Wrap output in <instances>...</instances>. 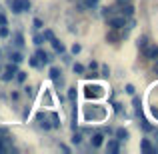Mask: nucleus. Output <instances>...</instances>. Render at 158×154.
I'll list each match as a JSON object with an SVG mask.
<instances>
[{
	"label": "nucleus",
	"mask_w": 158,
	"mask_h": 154,
	"mask_svg": "<svg viewBox=\"0 0 158 154\" xmlns=\"http://www.w3.org/2000/svg\"><path fill=\"white\" fill-rule=\"evenodd\" d=\"M16 72H18V68H16V64H14V62H12V64L8 66L6 70H4V74H2V80H6V82H8V80H12Z\"/></svg>",
	"instance_id": "2"
},
{
	"label": "nucleus",
	"mask_w": 158,
	"mask_h": 154,
	"mask_svg": "<svg viewBox=\"0 0 158 154\" xmlns=\"http://www.w3.org/2000/svg\"><path fill=\"white\" fill-rule=\"evenodd\" d=\"M42 40H44V38H42V36H34V42H36V44H38V46H40V44H42Z\"/></svg>",
	"instance_id": "28"
},
{
	"label": "nucleus",
	"mask_w": 158,
	"mask_h": 154,
	"mask_svg": "<svg viewBox=\"0 0 158 154\" xmlns=\"http://www.w3.org/2000/svg\"><path fill=\"white\" fill-rule=\"evenodd\" d=\"M140 146H142L144 152H158V148H154L150 142H148V140H142V142H140Z\"/></svg>",
	"instance_id": "6"
},
{
	"label": "nucleus",
	"mask_w": 158,
	"mask_h": 154,
	"mask_svg": "<svg viewBox=\"0 0 158 154\" xmlns=\"http://www.w3.org/2000/svg\"><path fill=\"white\" fill-rule=\"evenodd\" d=\"M40 64V62H38V58H36V56H32L30 58V66H38Z\"/></svg>",
	"instance_id": "26"
},
{
	"label": "nucleus",
	"mask_w": 158,
	"mask_h": 154,
	"mask_svg": "<svg viewBox=\"0 0 158 154\" xmlns=\"http://www.w3.org/2000/svg\"><path fill=\"white\" fill-rule=\"evenodd\" d=\"M50 120H52V124H50L52 128L60 126V122H58V114H56V112H50Z\"/></svg>",
	"instance_id": "11"
},
{
	"label": "nucleus",
	"mask_w": 158,
	"mask_h": 154,
	"mask_svg": "<svg viewBox=\"0 0 158 154\" xmlns=\"http://www.w3.org/2000/svg\"><path fill=\"white\" fill-rule=\"evenodd\" d=\"M118 6H126V4H132V0H116Z\"/></svg>",
	"instance_id": "23"
},
{
	"label": "nucleus",
	"mask_w": 158,
	"mask_h": 154,
	"mask_svg": "<svg viewBox=\"0 0 158 154\" xmlns=\"http://www.w3.org/2000/svg\"><path fill=\"white\" fill-rule=\"evenodd\" d=\"M84 2H86V6H88V8H94L98 4V0H84Z\"/></svg>",
	"instance_id": "21"
},
{
	"label": "nucleus",
	"mask_w": 158,
	"mask_h": 154,
	"mask_svg": "<svg viewBox=\"0 0 158 154\" xmlns=\"http://www.w3.org/2000/svg\"><path fill=\"white\" fill-rule=\"evenodd\" d=\"M14 78H16L18 82H24V80H26V72H16Z\"/></svg>",
	"instance_id": "14"
},
{
	"label": "nucleus",
	"mask_w": 158,
	"mask_h": 154,
	"mask_svg": "<svg viewBox=\"0 0 158 154\" xmlns=\"http://www.w3.org/2000/svg\"><path fill=\"white\" fill-rule=\"evenodd\" d=\"M50 42H52V46H54V50H56V52H64V46H62V42H60V40L52 38Z\"/></svg>",
	"instance_id": "7"
},
{
	"label": "nucleus",
	"mask_w": 158,
	"mask_h": 154,
	"mask_svg": "<svg viewBox=\"0 0 158 154\" xmlns=\"http://www.w3.org/2000/svg\"><path fill=\"white\" fill-rule=\"evenodd\" d=\"M108 24H110V26L114 28V30H118V28L126 26V16H114V18L108 20Z\"/></svg>",
	"instance_id": "1"
},
{
	"label": "nucleus",
	"mask_w": 158,
	"mask_h": 154,
	"mask_svg": "<svg viewBox=\"0 0 158 154\" xmlns=\"http://www.w3.org/2000/svg\"><path fill=\"white\" fill-rule=\"evenodd\" d=\"M116 136H118V140H126V138H128V130L118 128V130H116Z\"/></svg>",
	"instance_id": "9"
},
{
	"label": "nucleus",
	"mask_w": 158,
	"mask_h": 154,
	"mask_svg": "<svg viewBox=\"0 0 158 154\" xmlns=\"http://www.w3.org/2000/svg\"><path fill=\"white\" fill-rule=\"evenodd\" d=\"M38 122H40V126H42V128H46V130H48V128H52L50 124L46 122V116H44V114H38Z\"/></svg>",
	"instance_id": "8"
},
{
	"label": "nucleus",
	"mask_w": 158,
	"mask_h": 154,
	"mask_svg": "<svg viewBox=\"0 0 158 154\" xmlns=\"http://www.w3.org/2000/svg\"><path fill=\"white\" fill-rule=\"evenodd\" d=\"M74 72L82 74V72H84V66H82V64H74Z\"/></svg>",
	"instance_id": "20"
},
{
	"label": "nucleus",
	"mask_w": 158,
	"mask_h": 154,
	"mask_svg": "<svg viewBox=\"0 0 158 154\" xmlns=\"http://www.w3.org/2000/svg\"><path fill=\"white\" fill-rule=\"evenodd\" d=\"M36 58H38V62H42V64H48V62H50V56H48L46 52L42 50V48H38V50H36V54H34Z\"/></svg>",
	"instance_id": "3"
},
{
	"label": "nucleus",
	"mask_w": 158,
	"mask_h": 154,
	"mask_svg": "<svg viewBox=\"0 0 158 154\" xmlns=\"http://www.w3.org/2000/svg\"><path fill=\"white\" fill-rule=\"evenodd\" d=\"M50 78L54 82H58V80H60V70H58V68H50Z\"/></svg>",
	"instance_id": "10"
},
{
	"label": "nucleus",
	"mask_w": 158,
	"mask_h": 154,
	"mask_svg": "<svg viewBox=\"0 0 158 154\" xmlns=\"http://www.w3.org/2000/svg\"><path fill=\"white\" fill-rule=\"evenodd\" d=\"M80 140H82L80 134H74V136H72V142H74V144H80Z\"/></svg>",
	"instance_id": "24"
},
{
	"label": "nucleus",
	"mask_w": 158,
	"mask_h": 154,
	"mask_svg": "<svg viewBox=\"0 0 158 154\" xmlns=\"http://www.w3.org/2000/svg\"><path fill=\"white\" fill-rule=\"evenodd\" d=\"M24 92H26L28 96H32V94H34V92H32V88H30V86H28V88H24Z\"/></svg>",
	"instance_id": "31"
},
{
	"label": "nucleus",
	"mask_w": 158,
	"mask_h": 154,
	"mask_svg": "<svg viewBox=\"0 0 158 154\" xmlns=\"http://www.w3.org/2000/svg\"><path fill=\"white\" fill-rule=\"evenodd\" d=\"M42 38H46V40H52V38H54L52 30H44V36H42Z\"/></svg>",
	"instance_id": "19"
},
{
	"label": "nucleus",
	"mask_w": 158,
	"mask_h": 154,
	"mask_svg": "<svg viewBox=\"0 0 158 154\" xmlns=\"http://www.w3.org/2000/svg\"><path fill=\"white\" fill-rule=\"evenodd\" d=\"M142 128H144V130H146V132H148V130H152V126H150V124L146 122V120H142Z\"/></svg>",
	"instance_id": "25"
},
{
	"label": "nucleus",
	"mask_w": 158,
	"mask_h": 154,
	"mask_svg": "<svg viewBox=\"0 0 158 154\" xmlns=\"http://www.w3.org/2000/svg\"><path fill=\"white\" fill-rule=\"evenodd\" d=\"M10 6H12V12H14V14L24 12V10H22V0H10Z\"/></svg>",
	"instance_id": "4"
},
{
	"label": "nucleus",
	"mask_w": 158,
	"mask_h": 154,
	"mask_svg": "<svg viewBox=\"0 0 158 154\" xmlns=\"http://www.w3.org/2000/svg\"><path fill=\"white\" fill-rule=\"evenodd\" d=\"M10 58H12V62H14V64L22 62V56H20V52H12V54H10Z\"/></svg>",
	"instance_id": "13"
},
{
	"label": "nucleus",
	"mask_w": 158,
	"mask_h": 154,
	"mask_svg": "<svg viewBox=\"0 0 158 154\" xmlns=\"http://www.w3.org/2000/svg\"><path fill=\"white\" fill-rule=\"evenodd\" d=\"M34 28H38V30H40V28H44V24H42V20H40V18H34Z\"/></svg>",
	"instance_id": "18"
},
{
	"label": "nucleus",
	"mask_w": 158,
	"mask_h": 154,
	"mask_svg": "<svg viewBox=\"0 0 158 154\" xmlns=\"http://www.w3.org/2000/svg\"><path fill=\"white\" fill-rule=\"evenodd\" d=\"M80 50H82V48H80V44H74V46H72V52H74V54H78Z\"/></svg>",
	"instance_id": "27"
},
{
	"label": "nucleus",
	"mask_w": 158,
	"mask_h": 154,
	"mask_svg": "<svg viewBox=\"0 0 158 154\" xmlns=\"http://www.w3.org/2000/svg\"><path fill=\"white\" fill-rule=\"evenodd\" d=\"M102 140H104V136L100 134V132H96V134L92 136V146L94 148H98V146H102Z\"/></svg>",
	"instance_id": "5"
},
{
	"label": "nucleus",
	"mask_w": 158,
	"mask_h": 154,
	"mask_svg": "<svg viewBox=\"0 0 158 154\" xmlns=\"http://www.w3.org/2000/svg\"><path fill=\"white\" fill-rule=\"evenodd\" d=\"M0 36H2V38H6V36H8V28H6V24H2V26H0Z\"/></svg>",
	"instance_id": "16"
},
{
	"label": "nucleus",
	"mask_w": 158,
	"mask_h": 154,
	"mask_svg": "<svg viewBox=\"0 0 158 154\" xmlns=\"http://www.w3.org/2000/svg\"><path fill=\"white\" fill-rule=\"evenodd\" d=\"M126 92H128V94H134V86L128 84V86H126Z\"/></svg>",
	"instance_id": "29"
},
{
	"label": "nucleus",
	"mask_w": 158,
	"mask_h": 154,
	"mask_svg": "<svg viewBox=\"0 0 158 154\" xmlns=\"http://www.w3.org/2000/svg\"><path fill=\"white\" fill-rule=\"evenodd\" d=\"M108 150L110 152H118V142H116V140H110V142H108Z\"/></svg>",
	"instance_id": "12"
},
{
	"label": "nucleus",
	"mask_w": 158,
	"mask_h": 154,
	"mask_svg": "<svg viewBox=\"0 0 158 154\" xmlns=\"http://www.w3.org/2000/svg\"><path fill=\"white\" fill-rule=\"evenodd\" d=\"M68 98H70L72 102L76 100V88H70V90H68Z\"/></svg>",
	"instance_id": "17"
},
{
	"label": "nucleus",
	"mask_w": 158,
	"mask_h": 154,
	"mask_svg": "<svg viewBox=\"0 0 158 154\" xmlns=\"http://www.w3.org/2000/svg\"><path fill=\"white\" fill-rule=\"evenodd\" d=\"M154 116H158V110H154Z\"/></svg>",
	"instance_id": "32"
},
{
	"label": "nucleus",
	"mask_w": 158,
	"mask_h": 154,
	"mask_svg": "<svg viewBox=\"0 0 158 154\" xmlns=\"http://www.w3.org/2000/svg\"><path fill=\"white\" fill-rule=\"evenodd\" d=\"M2 24H6V16L0 14V26H2Z\"/></svg>",
	"instance_id": "30"
},
{
	"label": "nucleus",
	"mask_w": 158,
	"mask_h": 154,
	"mask_svg": "<svg viewBox=\"0 0 158 154\" xmlns=\"http://www.w3.org/2000/svg\"><path fill=\"white\" fill-rule=\"evenodd\" d=\"M14 40H16V46H22V44H24V38H22V34H14Z\"/></svg>",
	"instance_id": "15"
},
{
	"label": "nucleus",
	"mask_w": 158,
	"mask_h": 154,
	"mask_svg": "<svg viewBox=\"0 0 158 154\" xmlns=\"http://www.w3.org/2000/svg\"><path fill=\"white\" fill-rule=\"evenodd\" d=\"M146 44H148V40H146V36H142V38H140V40H138V46H140V48H144V46H146Z\"/></svg>",
	"instance_id": "22"
}]
</instances>
